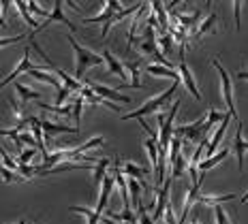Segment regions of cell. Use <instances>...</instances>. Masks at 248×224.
Instances as JSON below:
<instances>
[{
    "instance_id": "6da1fadb",
    "label": "cell",
    "mask_w": 248,
    "mask_h": 224,
    "mask_svg": "<svg viewBox=\"0 0 248 224\" xmlns=\"http://www.w3.org/2000/svg\"><path fill=\"white\" fill-rule=\"evenodd\" d=\"M66 41L71 43V47H73V54H75V79L77 81H81L84 79V75H86V71L88 69H92V66H101L103 62V56L99 54H94V51H90V49H86V47H81L79 43L75 41V36L73 34H66Z\"/></svg>"
},
{
    "instance_id": "7a4b0ae2",
    "label": "cell",
    "mask_w": 248,
    "mask_h": 224,
    "mask_svg": "<svg viewBox=\"0 0 248 224\" xmlns=\"http://www.w3.org/2000/svg\"><path fill=\"white\" fill-rule=\"evenodd\" d=\"M180 83H182V79H178V81H173L171 86L167 88L165 92H161L158 96H154V98H150V101L146 103L143 107H139L137 111H133V113H124L122 119H137V118H143V116H148V113H158L161 109L167 105L169 101L173 98V94L178 92V88H180Z\"/></svg>"
},
{
    "instance_id": "3957f363",
    "label": "cell",
    "mask_w": 248,
    "mask_h": 224,
    "mask_svg": "<svg viewBox=\"0 0 248 224\" xmlns=\"http://www.w3.org/2000/svg\"><path fill=\"white\" fill-rule=\"evenodd\" d=\"M182 105V101H175L173 107L169 109V116L165 119L163 116H158V126H161V133H158V148L163 149H169V143H171V137H173V119L178 116V109Z\"/></svg>"
},
{
    "instance_id": "277c9868",
    "label": "cell",
    "mask_w": 248,
    "mask_h": 224,
    "mask_svg": "<svg viewBox=\"0 0 248 224\" xmlns=\"http://www.w3.org/2000/svg\"><path fill=\"white\" fill-rule=\"evenodd\" d=\"M212 64H214V69L218 71V75H220V88H223V101L227 103V111H231V113H233V118L237 119L235 101H233V83H231L229 73L225 71V66L220 64V60H218V58L212 60Z\"/></svg>"
},
{
    "instance_id": "5b68a950",
    "label": "cell",
    "mask_w": 248,
    "mask_h": 224,
    "mask_svg": "<svg viewBox=\"0 0 248 224\" xmlns=\"http://www.w3.org/2000/svg\"><path fill=\"white\" fill-rule=\"evenodd\" d=\"M178 73H180V77H182V83L186 86V90L193 94L195 101H201V92H199V88H197V83H195V77H193V73H190L188 69V64L184 62V47L180 49V62H178Z\"/></svg>"
},
{
    "instance_id": "8992f818",
    "label": "cell",
    "mask_w": 248,
    "mask_h": 224,
    "mask_svg": "<svg viewBox=\"0 0 248 224\" xmlns=\"http://www.w3.org/2000/svg\"><path fill=\"white\" fill-rule=\"evenodd\" d=\"M203 124H205V116H201L199 119H195L193 124H182V126L173 128V134H178V137H186V139L205 137V133H203Z\"/></svg>"
},
{
    "instance_id": "52a82bcc",
    "label": "cell",
    "mask_w": 248,
    "mask_h": 224,
    "mask_svg": "<svg viewBox=\"0 0 248 224\" xmlns=\"http://www.w3.org/2000/svg\"><path fill=\"white\" fill-rule=\"evenodd\" d=\"M30 69H39V66H34L32 62H30V49H26L24 51V58H22V62H19L17 66H15V69L9 73L7 77H4L2 81H0V90H2V88H7L9 83H15V79H17L19 75H22V73H28Z\"/></svg>"
},
{
    "instance_id": "ba28073f",
    "label": "cell",
    "mask_w": 248,
    "mask_h": 224,
    "mask_svg": "<svg viewBox=\"0 0 248 224\" xmlns=\"http://www.w3.org/2000/svg\"><path fill=\"white\" fill-rule=\"evenodd\" d=\"M233 152L237 158V166L240 171L244 169V160H246V152H248V141L244 139V130H242V122L237 119V130H235V139H233Z\"/></svg>"
},
{
    "instance_id": "9c48e42d",
    "label": "cell",
    "mask_w": 248,
    "mask_h": 224,
    "mask_svg": "<svg viewBox=\"0 0 248 224\" xmlns=\"http://www.w3.org/2000/svg\"><path fill=\"white\" fill-rule=\"evenodd\" d=\"M233 119V113L231 111H227V116H225V119L220 122V126L214 130V137L210 139V143H208V156L205 158H210V156H214L216 154V149H218V145H220V141H223V137H225V133H227V128H229V122Z\"/></svg>"
},
{
    "instance_id": "30bf717a",
    "label": "cell",
    "mask_w": 248,
    "mask_h": 224,
    "mask_svg": "<svg viewBox=\"0 0 248 224\" xmlns=\"http://www.w3.org/2000/svg\"><path fill=\"white\" fill-rule=\"evenodd\" d=\"M54 22L64 24L66 28H71V32L75 30L73 22H71V19L64 15V11H62V0H54V11H51V15H47V17L43 19V24L39 26V30H41V28H47V26H49V24H54Z\"/></svg>"
},
{
    "instance_id": "8fae6325",
    "label": "cell",
    "mask_w": 248,
    "mask_h": 224,
    "mask_svg": "<svg viewBox=\"0 0 248 224\" xmlns=\"http://www.w3.org/2000/svg\"><path fill=\"white\" fill-rule=\"evenodd\" d=\"M101 56H103V60L107 62V66H109V73L118 75V79H128V71H126V66H124V62L118 60L109 49H103Z\"/></svg>"
},
{
    "instance_id": "7c38bea8",
    "label": "cell",
    "mask_w": 248,
    "mask_h": 224,
    "mask_svg": "<svg viewBox=\"0 0 248 224\" xmlns=\"http://www.w3.org/2000/svg\"><path fill=\"white\" fill-rule=\"evenodd\" d=\"M41 126H43L45 141H51V137H54V134H62V133H73V134H77V133H79V128L66 126V124H54V122H47V119H41Z\"/></svg>"
},
{
    "instance_id": "4fadbf2b",
    "label": "cell",
    "mask_w": 248,
    "mask_h": 224,
    "mask_svg": "<svg viewBox=\"0 0 248 224\" xmlns=\"http://www.w3.org/2000/svg\"><path fill=\"white\" fill-rule=\"evenodd\" d=\"M88 86L94 90V94H99L103 98H107V101H113V103H131V96H124L120 94V92H116V90H111V88H107V86H99V83H88Z\"/></svg>"
},
{
    "instance_id": "5bb4252c",
    "label": "cell",
    "mask_w": 248,
    "mask_h": 224,
    "mask_svg": "<svg viewBox=\"0 0 248 224\" xmlns=\"http://www.w3.org/2000/svg\"><path fill=\"white\" fill-rule=\"evenodd\" d=\"M113 184H116V179H113V175H105V177H103V184H101V199H99V205L94 207V209L99 211L101 216H103V211H105L107 201H109V196H111Z\"/></svg>"
},
{
    "instance_id": "9a60e30c",
    "label": "cell",
    "mask_w": 248,
    "mask_h": 224,
    "mask_svg": "<svg viewBox=\"0 0 248 224\" xmlns=\"http://www.w3.org/2000/svg\"><path fill=\"white\" fill-rule=\"evenodd\" d=\"M120 169H122V173H124V175L133 177V179H139L141 184H143V179H146V177L150 175V169H146V166H139V164H135V163H124ZM143 188L150 190V186L143 184Z\"/></svg>"
},
{
    "instance_id": "2e32d148",
    "label": "cell",
    "mask_w": 248,
    "mask_h": 224,
    "mask_svg": "<svg viewBox=\"0 0 248 224\" xmlns=\"http://www.w3.org/2000/svg\"><path fill=\"white\" fill-rule=\"evenodd\" d=\"M113 179H116V186H118V190H120L124 209H131V196H128V179H124V173H122L120 166H116V171H113Z\"/></svg>"
},
{
    "instance_id": "e0dca14e",
    "label": "cell",
    "mask_w": 248,
    "mask_h": 224,
    "mask_svg": "<svg viewBox=\"0 0 248 224\" xmlns=\"http://www.w3.org/2000/svg\"><path fill=\"white\" fill-rule=\"evenodd\" d=\"M229 154H231V149H227V148H225V149H220L218 154L210 156V158H205L201 164H197V171H199V173H208V171H210V169H214V166L218 164V163H223V160L229 158Z\"/></svg>"
},
{
    "instance_id": "ac0fdd59",
    "label": "cell",
    "mask_w": 248,
    "mask_h": 224,
    "mask_svg": "<svg viewBox=\"0 0 248 224\" xmlns=\"http://www.w3.org/2000/svg\"><path fill=\"white\" fill-rule=\"evenodd\" d=\"M146 71L150 73V75H154V77H167V79H173V81L182 79L178 71L171 69V66H165V64H148Z\"/></svg>"
},
{
    "instance_id": "d6986e66",
    "label": "cell",
    "mask_w": 248,
    "mask_h": 224,
    "mask_svg": "<svg viewBox=\"0 0 248 224\" xmlns=\"http://www.w3.org/2000/svg\"><path fill=\"white\" fill-rule=\"evenodd\" d=\"M143 4H135V7H128V9H122V11H118V13H113L111 15V19H107L105 24H103V30H101V36H107V32H109V28L113 24H118V22H122L126 15H131L133 11H139Z\"/></svg>"
},
{
    "instance_id": "ffe728a7",
    "label": "cell",
    "mask_w": 248,
    "mask_h": 224,
    "mask_svg": "<svg viewBox=\"0 0 248 224\" xmlns=\"http://www.w3.org/2000/svg\"><path fill=\"white\" fill-rule=\"evenodd\" d=\"M28 73H30V77H32V79H39V81L49 83V86H54L56 90H60V88H62L60 77L56 75V73H45V71H41V69H30Z\"/></svg>"
},
{
    "instance_id": "44dd1931",
    "label": "cell",
    "mask_w": 248,
    "mask_h": 224,
    "mask_svg": "<svg viewBox=\"0 0 248 224\" xmlns=\"http://www.w3.org/2000/svg\"><path fill=\"white\" fill-rule=\"evenodd\" d=\"M216 22H218V15L216 13H210L208 17L201 22L197 28H195V34H193V39L197 41V39H201L203 34H208V32H214V26H216Z\"/></svg>"
},
{
    "instance_id": "7402d4cb",
    "label": "cell",
    "mask_w": 248,
    "mask_h": 224,
    "mask_svg": "<svg viewBox=\"0 0 248 224\" xmlns=\"http://www.w3.org/2000/svg\"><path fill=\"white\" fill-rule=\"evenodd\" d=\"M225 116H227V111H216V109H210L208 116H205L203 133H205V134H210V133H212V128H214L218 122H223V119H225Z\"/></svg>"
},
{
    "instance_id": "603a6c76",
    "label": "cell",
    "mask_w": 248,
    "mask_h": 224,
    "mask_svg": "<svg viewBox=\"0 0 248 224\" xmlns=\"http://www.w3.org/2000/svg\"><path fill=\"white\" fill-rule=\"evenodd\" d=\"M15 90H17V94H19V98H22L24 105L26 103H30V101H39L41 98V92L32 90V88H28V86H24V83H19V81H15Z\"/></svg>"
},
{
    "instance_id": "cb8c5ba5",
    "label": "cell",
    "mask_w": 248,
    "mask_h": 224,
    "mask_svg": "<svg viewBox=\"0 0 248 224\" xmlns=\"http://www.w3.org/2000/svg\"><path fill=\"white\" fill-rule=\"evenodd\" d=\"M143 148H146V152L150 156V169L156 171V164H158V141L150 137V139L143 141Z\"/></svg>"
},
{
    "instance_id": "d4e9b609",
    "label": "cell",
    "mask_w": 248,
    "mask_h": 224,
    "mask_svg": "<svg viewBox=\"0 0 248 224\" xmlns=\"http://www.w3.org/2000/svg\"><path fill=\"white\" fill-rule=\"evenodd\" d=\"M13 2H15V7H17V11H19V15H22L24 22H26V24H30L34 30H39V26H41V24L32 17V13H30V9H28V4H26V0H13Z\"/></svg>"
},
{
    "instance_id": "484cf974",
    "label": "cell",
    "mask_w": 248,
    "mask_h": 224,
    "mask_svg": "<svg viewBox=\"0 0 248 224\" xmlns=\"http://www.w3.org/2000/svg\"><path fill=\"white\" fill-rule=\"evenodd\" d=\"M69 211H75V213H81V216H86L88 224H99L103 220V216L96 209H88V207H79V205H71Z\"/></svg>"
},
{
    "instance_id": "4316f807",
    "label": "cell",
    "mask_w": 248,
    "mask_h": 224,
    "mask_svg": "<svg viewBox=\"0 0 248 224\" xmlns=\"http://www.w3.org/2000/svg\"><path fill=\"white\" fill-rule=\"evenodd\" d=\"M235 194H223V196H214V194H199L197 196V203H201V205H220V203H227V201H233Z\"/></svg>"
},
{
    "instance_id": "83f0119b",
    "label": "cell",
    "mask_w": 248,
    "mask_h": 224,
    "mask_svg": "<svg viewBox=\"0 0 248 224\" xmlns=\"http://www.w3.org/2000/svg\"><path fill=\"white\" fill-rule=\"evenodd\" d=\"M107 169H109V158H101L99 164L94 166V179L92 181H94V186L99 190H101V184H103V177L107 175Z\"/></svg>"
},
{
    "instance_id": "f1b7e54d",
    "label": "cell",
    "mask_w": 248,
    "mask_h": 224,
    "mask_svg": "<svg viewBox=\"0 0 248 224\" xmlns=\"http://www.w3.org/2000/svg\"><path fill=\"white\" fill-rule=\"evenodd\" d=\"M186 169H188V163H186V158H184L182 154H180L178 158H175V163L171 164V177H173V179H178V177H182Z\"/></svg>"
},
{
    "instance_id": "f546056e",
    "label": "cell",
    "mask_w": 248,
    "mask_h": 224,
    "mask_svg": "<svg viewBox=\"0 0 248 224\" xmlns=\"http://www.w3.org/2000/svg\"><path fill=\"white\" fill-rule=\"evenodd\" d=\"M0 177H2L7 184H13V181H26V177L24 175H17L15 171H11V169H7L2 163H0Z\"/></svg>"
},
{
    "instance_id": "4dcf8cb0",
    "label": "cell",
    "mask_w": 248,
    "mask_h": 224,
    "mask_svg": "<svg viewBox=\"0 0 248 224\" xmlns=\"http://www.w3.org/2000/svg\"><path fill=\"white\" fill-rule=\"evenodd\" d=\"M113 13H116L113 9L105 7V9H103V13L94 15V17H86V19H84V24H105L107 19H111V15H113Z\"/></svg>"
},
{
    "instance_id": "1f68e13d",
    "label": "cell",
    "mask_w": 248,
    "mask_h": 224,
    "mask_svg": "<svg viewBox=\"0 0 248 224\" xmlns=\"http://www.w3.org/2000/svg\"><path fill=\"white\" fill-rule=\"evenodd\" d=\"M150 2H152L154 11H156V15H158V26H161V28H169V26H167V17H165L163 0H150Z\"/></svg>"
},
{
    "instance_id": "d6a6232c",
    "label": "cell",
    "mask_w": 248,
    "mask_h": 224,
    "mask_svg": "<svg viewBox=\"0 0 248 224\" xmlns=\"http://www.w3.org/2000/svg\"><path fill=\"white\" fill-rule=\"evenodd\" d=\"M86 98L84 96H77L75 98V105H73V118H75V128H81V107H84Z\"/></svg>"
},
{
    "instance_id": "836d02e7",
    "label": "cell",
    "mask_w": 248,
    "mask_h": 224,
    "mask_svg": "<svg viewBox=\"0 0 248 224\" xmlns=\"http://www.w3.org/2000/svg\"><path fill=\"white\" fill-rule=\"evenodd\" d=\"M214 216H216V224H231L229 213L225 211L223 203H220V205H214Z\"/></svg>"
},
{
    "instance_id": "e575fe53",
    "label": "cell",
    "mask_w": 248,
    "mask_h": 224,
    "mask_svg": "<svg viewBox=\"0 0 248 224\" xmlns=\"http://www.w3.org/2000/svg\"><path fill=\"white\" fill-rule=\"evenodd\" d=\"M37 152H39L37 148H26V149H22V154H19V158H17V164H28L30 160L37 156Z\"/></svg>"
},
{
    "instance_id": "d590c367",
    "label": "cell",
    "mask_w": 248,
    "mask_h": 224,
    "mask_svg": "<svg viewBox=\"0 0 248 224\" xmlns=\"http://www.w3.org/2000/svg\"><path fill=\"white\" fill-rule=\"evenodd\" d=\"M242 2L244 0H233V17H235V30L242 28Z\"/></svg>"
},
{
    "instance_id": "8d00e7d4",
    "label": "cell",
    "mask_w": 248,
    "mask_h": 224,
    "mask_svg": "<svg viewBox=\"0 0 248 224\" xmlns=\"http://www.w3.org/2000/svg\"><path fill=\"white\" fill-rule=\"evenodd\" d=\"M26 4H28V9H30V13L32 15H37V17H47V11L39 7L37 0H26Z\"/></svg>"
},
{
    "instance_id": "74e56055",
    "label": "cell",
    "mask_w": 248,
    "mask_h": 224,
    "mask_svg": "<svg viewBox=\"0 0 248 224\" xmlns=\"http://www.w3.org/2000/svg\"><path fill=\"white\" fill-rule=\"evenodd\" d=\"M28 34H15V36H4V39H0V49L7 47V45H15L19 43V41H24Z\"/></svg>"
},
{
    "instance_id": "f35d334b",
    "label": "cell",
    "mask_w": 248,
    "mask_h": 224,
    "mask_svg": "<svg viewBox=\"0 0 248 224\" xmlns=\"http://www.w3.org/2000/svg\"><path fill=\"white\" fill-rule=\"evenodd\" d=\"M158 45H161V49L165 51V54H169V51L173 49V39H171V34H163L161 39H158Z\"/></svg>"
},
{
    "instance_id": "ab89813d",
    "label": "cell",
    "mask_w": 248,
    "mask_h": 224,
    "mask_svg": "<svg viewBox=\"0 0 248 224\" xmlns=\"http://www.w3.org/2000/svg\"><path fill=\"white\" fill-rule=\"evenodd\" d=\"M19 141L22 143H28L30 148H37V139L32 137V133H26V130H19ZM39 149V148H37Z\"/></svg>"
},
{
    "instance_id": "60d3db41",
    "label": "cell",
    "mask_w": 248,
    "mask_h": 224,
    "mask_svg": "<svg viewBox=\"0 0 248 224\" xmlns=\"http://www.w3.org/2000/svg\"><path fill=\"white\" fill-rule=\"evenodd\" d=\"M137 216H139V224H154V220H150L148 209H146V207H143V203L137 207Z\"/></svg>"
},
{
    "instance_id": "b9f144b4",
    "label": "cell",
    "mask_w": 248,
    "mask_h": 224,
    "mask_svg": "<svg viewBox=\"0 0 248 224\" xmlns=\"http://www.w3.org/2000/svg\"><path fill=\"white\" fill-rule=\"evenodd\" d=\"M165 220H167V224H178V220H175V213H173V207H171V201H167V205H165Z\"/></svg>"
},
{
    "instance_id": "7bdbcfd3",
    "label": "cell",
    "mask_w": 248,
    "mask_h": 224,
    "mask_svg": "<svg viewBox=\"0 0 248 224\" xmlns=\"http://www.w3.org/2000/svg\"><path fill=\"white\" fill-rule=\"evenodd\" d=\"M66 96H71V90H69V88H60V90H58V96H56V105H62V103H64L66 101Z\"/></svg>"
},
{
    "instance_id": "ee69618b",
    "label": "cell",
    "mask_w": 248,
    "mask_h": 224,
    "mask_svg": "<svg viewBox=\"0 0 248 224\" xmlns=\"http://www.w3.org/2000/svg\"><path fill=\"white\" fill-rule=\"evenodd\" d=\"M180 2H182V0H169V2H167V9L171 11V9H173V7H178Z\"/></svg>"
},
{
    "instance_id": "f6af8a7d",
    "label": "cell",
    "mask_w": 248,
    "mask_h": 224,
    "mask_svg": "<svg viewBox=\"0 0 248 224\" xmlns=\"http://www.w3.org/2000/svg\"><path fill=\"white\" fill-rule=\"evenodd\" d=\"M0 28H7V19L2 15V7H0Z\"/></svg>"
},
{
    "instance_id": "bcb514c9",
    "label": "cell",
    "mask_w": 248,
    "mask_h": 224,
    "mask_svg": "<svg viewBox=\"0 0 248 224\" xmlns=\"http://www.w3.org/2000/svg\"><path fill=\"white\" fill-rule=\"evenodd\" d=\"M64 2H66V4H69V7H71V9H73V11H81V9H79V7H77V4L73 2V0H64Z\"/></svg>"
},
{
    "instance_id": "7dc6e473",
    "label": "cell",
    "mask_w": 248,
    "mask_h": 224,
    "mask_svg": "<svg viewBox=\"0 0 248 224\" xmlns=\"http://www.w3.org/2000/svg\"><path fill=\"white\" fill-rule=\"evenodd\" d=\"M237 79H248V71H240V73H237Z\"/></svg>"
},
{
    "instance_id": "c3c4849f",
    "label": "cell",
    "mask_w": 248,
    "mask_h": 224,
    "mask_svg": "<svg viewBox=\"0 0 248 224\" xmlns=\"http://www.w3.org/2000/svg\"><path fill=\"white\" fill-rule=\"evenodd\" d=\"M242 203H248V190H246V194L242 196Z\"/></svg>"
},
{
    "instance_id": "681fc988",
    "label": "cell",
    "mask_w": 248,
    "mask_h": 224,
    "mask_svg": "<svg viewBox=\"0 0 248 224\" xmlns=\"http://www.w3.org/2000/svg\"><path fill=\"white\" fill-rule=\"evenodd\" d=\"M212 2H214V0H205V7L210 9V7H212Z\"/></svg>"
},
{
    "instance_id": "f907efd6",
    "label": "cell",
    "mask_w": 248,
    "mask_h": 224,
    "mask_svg": "<svg viewBox=\"0 0 248 224\" xmlns=\"http://www.w3.org/2000/svg\"><path fill=\"white\" fill-rule=\"evenodd\" d=\"M190 224H201V222L197 220V218H193V220H190Z\"/></svg>"
}]
</instances>
